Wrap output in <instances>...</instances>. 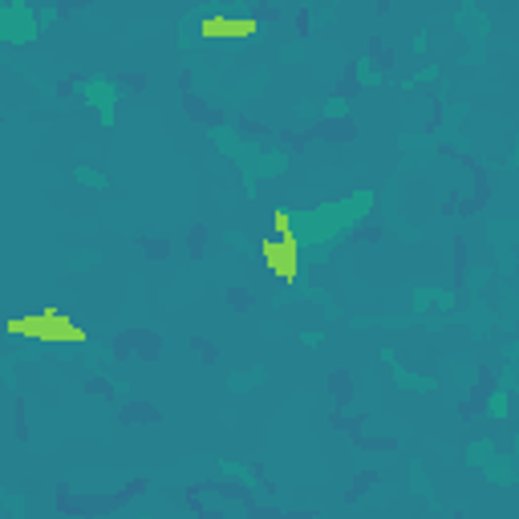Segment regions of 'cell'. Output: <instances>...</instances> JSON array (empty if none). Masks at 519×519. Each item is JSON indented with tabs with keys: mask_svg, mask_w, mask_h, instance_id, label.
<instances>
[{
	"mask_svg": "<svg viewBox=\"0 0 519 519\" xmlns=\"http://www.w3.org/2000/svg\"><path fill=\"white\" fill-rule=\"evenodd\" d=\"M4 329H9L12 337H33V341H49V345H66V341L86 345L89 341L86 329L74 325L61 308H41L33 317H12V321H4Z\"/></svg>",
	"mask_w": 519,
	"mask_h": 519,
	"instance_id": "1",
	"label": "cell"
},
{
	"mask_svg": "<svg viewBox=\"0 0 519 519\" xmlns=\"http://www.w3.org/2000/svg\"><path fill=\"white\" fill-rule=\"evenodd\" d=\"M260 252H264V260H268V268L276 272L284 284H292V280L300 276V264H297V236H280V240H264L260 244Z\"/></svg>",
	"mask_w": 519,
	"mask_h": 519,
	"instance_id": "2",
	"label": "cell"
},
{
	"mask_svg": "<svg viewBox=\"0 0 519 519\" xmlns=\"http://www.w3.org/2000/svg\"><path fill=\"white\" fill-rule=\"evenodd\" d=\"M199 33L203 37H252L256 33V20L252 17H244V20H236V17H207L199 25Z\"/></svg>",
	"mask_w": 519,
	"mask_h": 519,
	"instance_id": "3",
	"label": "cell"
}]
</instances>
